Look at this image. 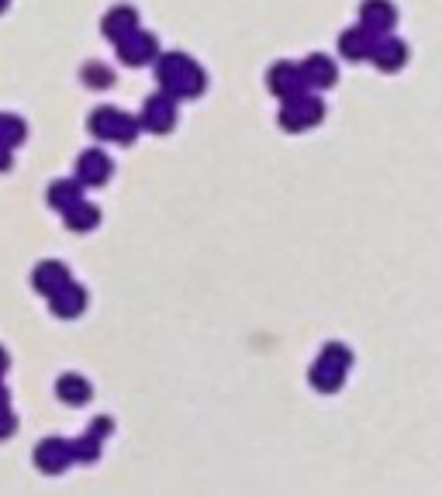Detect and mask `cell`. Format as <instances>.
Returning <instances> with one entry per match:
<instances>
[{
	"label": "cell",
	"instance_id": "7402d4cb",
	"mask_svg": "<svg viewBox=\"0 0 442 497\" xmlns=\"http://www.w3.org/2000/svg\"><path fill=\"white\" fill-rule=\"evenodd\" d=\"M69 449H73V463H97L100 460V436H80V439L69 442Z\"/></svg>",
	"mask_w": 442,
	"mask_h": 497
},
{
	"label": "cell",
	"instance_id": "5bb4252c",
	"mask_svg": "<svg viewBox=\"0 0 442 497\" xmlns=\"http://www.w3.org/2000/svg\"><path fill=\"white\" fill-rule=\"evenodd\" d=\"M73 277H69V266L60 263V260H42V263L31 269V287L42 293V297H49V293H56L62 284H69Z\"/></svg>",
	"mask_w": 442,
	"mask_h": 497
},
{
	"label": "cell",
	"instance_id": "d4e9b609",
	"mask_svg": "<svg viewBox=\"0 0 442 497\" xmlns=\"http://www.w3.org/2000/svg\"><path fill=\"white\" fill-rule=\"evenodd\" d=\"M14 166V152L11 148H0V173H7Z\"/></svg>",
	"mask_w": 442,
	"mask_h": 497
},
{
	"label": "cell",
	"instance_id": "52a82bcc",
	"mask_svg": "<svg viewBox=\"0 0 442 497\" xmlns=\"http://www.w3.org/2000/svg\"><path fill=\"white\" fill-rule=\"evenodd\" d=\"M297 69H301V80H304L308 90H328L339 84V66H335V59L325 56V52L304 56V62H297Z\"/></svg>",
	"mask_w": 442,
	"mask_h": 497
},
{
	"label": "cell",
	"instance_id": "3957f363",
	"mask_svg": "<svg viewBox=\"0 0 442 497\" xmlns=\"http://www.w3.org/2000/svg\"><path fill=\"white\" fill-rule=\"evenodd\" d=\"M139 117L125 115L121 108H108V104H100V108H93V115H90V135L93 139H100V142H118V146H132L135 139H139Z\"/></svg>",
	"mask_w": 442,
	"mask_h": 497
},
{
	"label": "cell",
	"instance_id": "d6986e66",
	"mask_svg": "<svg viewBox=\"0 0 442 497\" xmlns=\"http://www.w3.org/2000/svg\"><path fill=\"white\" fill-rule=\"evenodd\" d=\"M45 201H49V207H56V211H69L76 201H84V187L76 180H56L49 187V197Z\"/></svg>",
	"mask_w": 442,
	"mask_h": 497
},
{
	"label": "cell",
	"instance_id": "cb8c5ba5",
	"mask_svg": "<svg viewBox=\"0 0 442 497\" xmlns=\"http://www.w3.org/2000/svg\"><path fill=\"white\" fill-rule=\"evenodd\" d=\"M90 432L104 439V436H111V432H115V421H111V418H97V421L90 425Z\"/></svg>",
	"mask_w": 442,
	"mask_h": 497
},
{
	"label": "cell",
	"instance_id": "7a4b0ae2",
	"mask_svg": "<svg viewBox=\"0 0 442 497\" xmlns=\"http://www.w3.org/2000/svg\"><path fill=\"white\" fill-rule=\"evenodd\" d=\"M350 370H353V349L342 346V342H328V346L318 352V359H315L308 381H311V387H315L318 394H335V390L346 383V373H350Z\"/></svg>",
	"mask_w": 442,
	"mask_h": 497
},
{
	"label": "cell",
	"instance_id": "30bf717a",
	"mask_svg": "<svg viewBox=\"0 0 442 497\" xmlns=\"http://www.w3.org/2000/svg\"><path fill=\"white\" fill-rule=\"evenodd\" d=\"M111 159L100 152V148H87L80 159H76V183L80 187H104L111 180Z\"/></svg>",
	"mask_w": 442,
	"mask_h": 497
},
{
	"label": "cell",
	"instance_id": "ba28073f",
	"mask_svg": "<svg viewBox=\"0 0 442 497\" xmlns=\"http://www.w3.org/2000/svg\"><path fill=\"white\" fill-rule=\"evenodd\" d=\"M266 90L273 93V97H280V100H287V97H294V93H304V80H301V69H297L294 62H273L269 69H266Z\"/></svg>",
	"mask_w": 442,
	"mask_h": 497
},
{
	"label": "cell",
	"instance_id": "9c48e42d",
	"mask_svg": "<svg viewBox=\"0 0 442 497\" xmlns=\"http://www.w3.org/2000/svg\"><path fill=\"white\" fill-rule=\"evenodd\" d=\"M370 62H374L381 73H398V69L408 66V45L387 31V35L377 38V45H374V52H370Z\"/></svg>",
	"mask_w": 442,
	"mask_h": 497
},
{
	"label": "cell",
	"instance_id": "484cf974",
	"mask_svg": "<svg viewBox=\"0 0 442 497\" xmlns=\"http://www.w3.org/2000/svg\"><path fill=\"white\" fill-rule=\"evenodd\" d=\"M7 366H11V359H7V352L0 349V381H4V373H7Z\"/></svg>",
	"mask_w": 442,
	"mask_h": 497
},
{
	"label": "cell",
	"instance_id": "8992f818",
	"mask_svg": "<svg viewBox=\"0 0 442 497\" xmlns=\"http://www.w3.org/2000/svg\"><path fill=\"white\" fill-rule=\"evenodd\" d=\"M118 45V59L125 66H146L152 59L159 56V42H156V35L146 28H135L132 35H125Z\"/></svg>",
	"mask_w": 442,
	"mask_h": 497
},
{
	"label": "cell",
	"instance_id": "2e32d148",
	"mask_svg": "<svg viewBox=\"0 0 442 497\" xmlns=\"http://www.w3.org/2000/svg\"><path fill=\"white\" fill-rule=\"evenodd\" d=\"M135 28H139V14H135V7H128V4L111 7V11L100 18V31H104L108 42H121L125 35H132Z\"/></svg>",
	"mask_w": 442,
	"mask_h": 497
},
{
	"label": "cell",
	"instance_id": "4316f807",
	"mask_svg": "<svg viewBox=\"0 0 442 497\" xmlns=\"http://www.w3.org/2000/svg\"><path fill=\"white\" fill-rule=\"evenodd\" d=\"M0 405H11V394H7V387L0 381Z\"/></svg>",
	"mask_w": 442,
	"mask_h": 497
},
{
	"label": "cell",
	"instance_id": "4fadbf2b",
	"mask_svg": "<svg viewBox=\"0 0 442 497\" xmlns=\"http://www.w3.org/2000/svg\"><path fill=\"white\" fill-rule=\"evenodd\" d=\"M377 31H370L366 25H356V28H346L342 31V38H339V56H346L350 62H363V59H370L374 52V45H377Z\"/></svg>",
	"mask_w": 442,
	"mask_h": 497
},
{
	"label": "cell",
	"instance_id": "ffe728a7",
	"mask_svg": "<svg viewBox=\"0 0 442 497\" xmlns=\"http://www.w3.org/2000/svg\"><path fill=\"white\" fill-rule=\"evenodd\" d=\"M25 139H28V124L18 115L0 111V148H11L14 152L18 146H25Z\"/></svg>",
	"mask_w": 442,
	"mask_h": 497
},
{
	"label": "cell",
	"instance_id": "5b68a950",
	"mask_svg": "<svg viewBox=\"0 0 442 497\" xmlns=\"http://www.w3.org/2000/svg\"><path fill=\"white\" fill-rule=\"evenodd\" d=\"M173 124H177V100L163 90L146 97V104L139 111V128H146L152 135H166V132H173Z\"/></svg>",
	"mask_w": 442,
	"mask_h": 497
},
{
	"label": "cell",
	"instance_id": "7c38bea8",
	"mask_svg": "<svg viewBox=\"0 0 442 497\" xmlns=\"http://www.w3.org/2000/svg\"><path fill=\"white\" fill-rule=\"evenodd\" d=\"M49 308H52V315L56 318H66V322H73V318H80L84 311H87V291L80 287V284H62L56 293H49Z\"/></svg>",
	"mask_w": 442,
	"mask_h": 497
},
{
	"label": "cell",
	"instance_id": "ac0fdd59",
	"mask_svg": "<svg viewBox=\"0 0 442 497\" xmlns=\"http://www.w3.org/2000/svg\"><path fill=\"white\" fill-rule=\"evenodd\" d=\"M62 218H66V228L69 232H93L100 225V207L90 204L87 197H84V201H76L69 211H62Z\"/></svg>",
	"mask_w": 442,
	"mask_h": 497
},
{
	"label": "cell",
	"instance_id": "e0dca14e",
	"mask_svg": "<svg viewBox=\"0 0 442 497\" xmlns=\"http://www.w3.org/2000/svg\"><path fill=\"white\" fill-rule=\"evenodd\" d=\"M56 397H60L62 405H69V408H80V405H87L90 397H93V387L80 373H62L60 381H56Z\"/></svg>",
	"mask_w": 442,
	"mask_h": 497
},
{
	"label": "cell",
	"instance_id": "277c9868",
	"mask_svg": "<svg viewBox=\"0 0 442 497\" xmlns=\"http://www.w3.org/2000/svg\"><path fill=\"white\" fill-rule=\"evenodd\" d=\"M277 117H280L284 132H311V128H318L325 121V100L304 90V93L287 97Z\"/></svg>",
	"mask_w": 442,
	"mask_h": 497
},
{
	"label": "cell",
	"instance_id": "83f0119b",
	"mask_svg": "<svg viewBox=\"0 0 442 497\" xmlns=\"http://www.w3.org/2000/svg\"><path fill=\"white\" fill-rule=\"evenodd\" d=\"M7 4H11V0H0V14H4V11H7Z\"/></svg>",
	"mask_w": 442,
	"mask_h": 497
},
{
	"label": "cell",
	"instance_id": "8fae6325",
	"mask_svg": "<svg viewBox=\"0 0 442 497\" xmlns=\"http://www.w3.org/2000/svg\"><path fill=\"white\" fill-rule=\"evenodd\" d=\"M73 463V449H69V439H42L35 445V467L42 473H62V469Z\"/></svg>",
	"mask_w": 442,
	"mask_h": 497
},
{
	"label": "cell",
	"instance_id": "9a60e30c",
	"mask_svg": "<svg viewBox=\"0 0 442 497\" xmlns=\"http://www.w3.org/2000/svg\"><path fill=\"white\" fill-rule=\"evenodd\" d=\"M359 25H366L377 35H387L398 25V7L390 0H363L359 4Z\"/></svg>",
	"mask_w": 442,
	"mask_h": 497
},
{
	"label": "cell",
	"instance_id": "603a6c76",
	"mask_svg": "<svg viewBox=\"0 0 442 497\" xmlns=\"http://www.w3.org/2000/svg\"><path fill=\"white\" fill-rule=\"evenodd\" d=\"M18 432V414L11 411V405H0V442L11 439Z\"/></svg>",
	"mask_w": 442,
	"mask_h": 497
},
{
	"label": "cell",
	"instance_id": "44dd1931",
	"mask_svg": "<svg viewBox=\"0 0 442 497\" xmlns=\"http://www.w3.org/2000/svg\"><path fill=\"white\" fill-rule=\"evenodd\" d=\"M80 80H84L90 90L115 87V73H111V66H104V62H87V66L80 69Z\"/></svg>",
	"mask_w": 442,
	"mask_h": 497
},
{
	"label": "cell",
	"instance_id": "6da1fadb",
	"mask_svg": "<svg viewBox=\"0 0 442 497\" xmlns=\"http://www.w3.org/2000/svg\"><path fill=\"white\" fill-rule=\"evenodd\" d=\"M152 62H156V84L173 100H194L205 93L207 73L187 52H159Z\"/></svg>",
	"mask_w": 442,
	"mask_h": 497
}]
</instances>
